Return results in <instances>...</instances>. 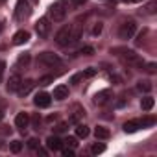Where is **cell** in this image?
I'll return each mask as SVG.
<instances>
[{"label": "cell", "mask_w": 157, "mask_h": 157, "mask_svg": "<svg viewBox=\"0 0 157 157\" xmlns=\"http://www.w3.org/2000/svg\"><path fill=\"white\" fill-rule=\"evenodd\" d=\"M68 8H70V0H57V2H54L48 10V17L50 21L54 22H63L67 13H68Z\"/></svg>", "instance_id": "obj_1"}, {"label": "cell", "mask_w": 157, "mask_h": 157, "mask_svg": "<svg viewBox=\"0 0 157 157\" xmlns=\"http://www.w3.org/2000/svg\"><path fill=\"white\" fill-rule=\"evenodd\" d=\"M111 54L122 57V61L128 63V65H133V67H144V61L139 57V54H135V50H129V48H113Z\"/></svg>", "instance_id": "obj_2"}, {"label": "cell", "mask_w": 157, "mask_h": 157, "mask_svg": "<svg viewBox=\"0 0 157 157\" xmlns=\"http://www.w3.org/2000/svg\"><path fill=\"white\" fill-rule=\"evenodd\" d=\"M56 43L59 46H72V24H65L57 33H56Z\"/></svg>", "instance_id": "obj_3"}, {"label": "cell", "mask_w": 157, "mask_h": 157, "mask_svg": "<svg viewBox=\"0 0 157 157\" xmlns=\"http://www.w3.org/2000/svg\"><path fill=\"white\" fill-rule=\"evenodd\" d=\"M37 63L43 65V67H59L63 61H61V57H59L57 54H54V52H41V54L37 56Z\"/></svg>", "instance_id": "obj_4"}, {"label": "cell", "mask_w": 157, "mask_h": 157, "mask_svg": "<svg viewBox=\"0 0 157 157\" xmlns=\"http://www.w3.org/2000/svg\"><path fill=\"white\" fill-rule=\"evenodd\" d=\"M135 32H137V22L129 19V21H124V22L120 24V28H118V37L124 39V41H128V39H131V37L135 35Z\"/></svg>", "instance_id": "obj_5"}, {"label": "cell", "mask_w": 157, "mask_h": 157, "mask_svg": "<svg viewBox=\"0 0 157 157\" xmlns=\"http://www.w3.org/2000/svg\"><path fill=\"white\" fill-rule=\"evenodd\" d=\"M50 30H52V24H50V19L43 17L35 22V33L41 37V39H46L50 35Z\"/></svg>", "instance_id": "obj_6"}, {"label": "cell", "mask_w": 157, "mask_h": 157, "mask_svg": "<svg viewBox=\"0 0 157 157\" xmlns=\"http://www.w3.org/2000/svg\"><path fill=\"white\" fill-rule=\"evenodd\" d=\"M30 15V4L28 0H17V6H15V19L22 21L24 17Z\"/></svg>", "instance_id": "obj_7"}, {"label": "cell", "mask_w": 157, "mask_h": 157, "mask_svg": "<svg viewBox=\"0 0 157 157\" xmlns=\"http://www.w3.org/2000/svg\"><path fill=\"white\" fill-rule=\"evenodd\" d=\"M113 100V91L111 89H104V91H98L94 94V104L96 105H105Z\"/></svg>", "instance_id": "obj_8"}, {"label": "cell", "mask_w": 157, "mask_h": 157, "mask_svg": "<svg viewBox=\"0 0 157 157\" xmlns=\"http://www.w3.org/2000/svg\"><path fill=\"white\" fill-rule=\"evenodd\" d=\"M33 104H35L37 107H41V109L50 107V104H52V96H50L48 93H37L35 98H33Z\"/></svg>", "instance_id": "obj_9"}, {"label": "cell", "mask_w": 157, "mask_h": 157, "mask_svg": "<svg viewBox=\"0 0 157 157\" xmlns=\"http://www.w3.org/2000/svg\"><path fill=\"white\" fill-rule=\"evenodd\" d=\"M33 87H35V82L33 80H22L21 82V85H19V89H17V94L21 96V98H24V96H28L32 91H33Z\"/></svg>", "instance_id": "obj_10"}, {"label": "cell", "mask_w": 157, "mask_h": 157, "mask_svg": "<svg viewBox=\"0 0 157 157\" xmlns=\"http://www.w3.org/2000/svg\"><path fill=\"white\" fill-rule=\"evenodd\" d=\"M15 126H17L21 131H24V129L30 126V115H28L26 111L17 113V117H15Z\"/></svg>", "instance_id": "obj_11"}, {"label": "cell", "mask_w": 157, "mask_h": 157, "mask_svg": "<svg viewBox=\"0 0 157 157\" xmlns=\"http://www.w3.org/2000/svg\"><path fill=\"white\" fill-rule=\"evenodd\" d=\"M46 148L52 150V151H59V150L63 148V140H61L57 135H50V137L46 139Z\"/></svg>", "instance_id": "obj_12"}, {"label": "cell", "mask_w": 157, "mask_h": 157, "mask_svg": "<svg viewBox=\"0 0 157 157\" xmlns=\"http://www.w3.org/2000/svg\"><path fill=\"white\" fill-rule=\"evenodd\" d=\"M30 41V32H26V30H19L15 35H13V44L15 46H21V44H24V43H28Z\"/></svg>", "instance_id": "obj_13"}, {"label": "cell", "mask_w": 157, "mask_h": 157, "mask_svg": "<svg viewBox=\"0 0 157 157\" xmlns=\"http://www.w3.org/2000/svg\"><path fill=\"white\" fill-rule=\"evenodd\" d=\"M83 117H85V109L83 107H80V105H74L72 107V115H70V122L72 124H78Z\"/></svg>", "instance_id": "obj_14"}, {"label": "cell", "mask_w": 157, "mask_h": 157, "mask_svg": "<svg viewBox=\"0 0 157 157\" xmlns=\"http://www.w3.org/2000/svg\"><path fill=\"white\" fill-rule=\"evenodd\" d=\"M21 82H22V78L19 76V74H11L10 76V80H8V91L10 93H13V91H17L19 89V85H21Z\"/></svg>", "instance_id": "obj_15"}, {"label": "cell", "mask_w": 157, "mask_h": 157, "mask_svg": "<svg viewBox=\"0 0 157 157\" xmlns=\"http://www.w3.org/2000/svg\"><path fill=\"white\" fill-rule=\"evenodd\" d=\"M142 126H140V118H133V120H128L126 124H124V131L126 133H135L137 129H140Z\"/></svg>", "instance_id": "obj_16"}, {"label": "cell", "mask_w": 157, "mask_h": 157, "mask_svg": "<svg viewBox=\"0 0 157 157\" xmlns=\"http://www.w3.org/2000/svg\"><path fill=\"white\" fill-rule=\"evenodd\" d=\"M56 100H65V98H68V87L67 85H57L56 89H54V94H52Z\"/></svg>", "instance_id": "obj_17"}, {"label": "cell", "mask_w": 157, "mask_h": 157, "mask_svg": "<svg viewBox=\"0 0 157 157\" xmlns=\"http://www.w3.org/2000/svg\"><path fill=\"white\" fill-rule=\"evenodd\" d=\"M30 61H32V56L24 52V54H21V56H19V59H17V65H15V67H17V68H22V67L26 68V67L30 65Z\"/></svg>", "instance_id": "obj_18"}, {"label": "cell", "mask_w": 157, "mask_h": 157, "mask_svg": "<svg viewBox=\"0 0 157 157\" xmlns=\"http://www.w3.org/2000/svg\"><path fill=\"white\" fill-rule=\"evenodd\" d=\"M151 89H153V85H151L150 80H140V82H137V91H139V93H150Z\"/></svg>", "instance_id": "obj_19"}, {"label": "cell", "mask_w": 157, "mask_h": 157, "mask_svg": "<svg viewBox=\"0 0 157 157\" xmlns=\"http://www.w3.org/2000/svg\"><path fill=\"white\" fill-rule=\"evenodd\" d=\"M94 135H96V139L105 140V139H109V137H111V131H109L107 128H104V126H98V128L94 129Z\"/></svg>", "instance_id": "obj_20"}, {"label": "cell", "mask_w": 157, "mask_h": 157, "mask_svg": "<svg viewBox=\"0 0 157 157\" xmlns=\"http://www.w3.org/2000/svg\"><path fill=\"white\" fill-rule=\"evenodd\" d=\"M89 133H91V129H89L85 124H78V126H76V137L85 139V137H89Z\"/></svg>", "instance_id": "obj_21"}, {"label": "cell", "mask_w": 157, "mask_h": 157, "mask_svg": "<svg viewBox=\"0 0 157 157\" xmlns=\"http://www.w3.org/2000/svg\"><path fill=\"white\" fill-rule=\"evenodd\" d=\"M153 105H155V100H153L151 96H144V98L140 100V107H142V111H151Z\"/></svg>", "instance_id": "obj_22"}, {"label": "cell", "mask_w": 157, "mask_h": 157, "mask_svg": "<svg viewBox=\"0 0 157 157\" xmlns=\"http://www.w3.org/2000/svg\"><path fill=\"white\" fill-rule=\"evenodd\" d=\"M153 124H155V117H144V118H140V126L142 128H150Z\"/></svg>", "instance_id": "obj_23"}, {"label": "cell", "mask_w": 157, "mask_h": 157, "mask_svg": "<svg viewBox=\"0 0 157 157\" xmlns=\"http://www.w3.org/2000/svg\"><path fill=\"white\" fill-rule=\"evenodd\" d=\"M93 54H94V48L93 46H83L82 50L76 52V56H93Z\"/></svg>", "instance_id": "obj_24"}, {"label": "cell", "mask_w": 157, "mask_h": 157, "mask_svg": "<svg viewBox=\"0 0 157 157\" xmlns=\"http://www.w3.org/2000/svg\"><path fill=\"white\" fill-rule=\"evenodd\" d=\"M102 30H104V24H102V22H96V24L93 26V30H91V35H93V37H98V35L102 33Z\"/></svg>", "instance_id": "obj_25"}, {"label": "cell", "mask_w": 157, "mask_h": 157, "mask_svg": "<svg viewBox=\"0 0 157 157\" xmlns=\"http://www.w3.org/2000/svg\"><path fill=\"white\" fill-rule=\"evenodd\" d=\"M10 150H11V153H19V151L22 150V142H21V140H13V142L10 144Z\"/></svg>", "instance_id": "obj_26"}, {"label": "cell", "mask_w": 157, "mask_h": 157, "mask_svg": "<svg viewBox=\"0 0 157 157\" xmlns=\"http://www.w3.org/2000/svg\"><path fill=\"white\" fill-rule=\"evenodd\" d=\"M91 151H93L94 155H98V153L105 151V146H104L102 142H94V144H93V148H91Z\"/></svg>", "instance_id": "obj_27"}, {"label": "cell", "mask_w": 157, "mask_h": 157, "mask_svg": "<svg viewBox=\"0 0 157 157\" xmlns=\"http://www.w3.org/2000/svg\"><path fill=\"white\" fill-rule=\"evenodd\" d=\"M155 8H157V2H148V4L144 6V13L153 15V13H155Z\"/></svg>", "instance_id": "obj_28"}, {"label": "cell", "mask_w": 157, "mask_h": 157, "mask_svg": "<svg viewBox=\"0 0 157 157\" xmlns=\"http://www.w3.org/2000/svg\"><path fill=\"white\" fill-rule=\"evenodd\" d=\"M63 144H67L68 148H76V146H78V140H76V137H67V139L63 140Z\"/></svg>", "instance_id": "obj_29"}, {"label": "cell", "mask_w": 157, "mask_h": 157, "mask_svg": "<svg viewBox=\"0 0 157 157\" xmlns=\"http://www.w3.org/2000/svg\"><path fill=\"white\" fill-rule=\"evenodd\" d=\"M30 122H32V126H33L35 129H39V124H41V117H39V113H35V115L30 118Z\"/></svg>", "instance_id": "obj_30"}, {"label": "cell", "mask_w": 157, "mask_h": 157, "mask_svg": "<svg viewBox=\"0 0 157 157\" xmlns=\"http://www.w3.org/2000/svg\"><path fill=\"white\" fill-rule=\"evenodd\" d=\"M67 129H68V124H67V122H59V124L54 128L56 133H63V131H67Z\"/></svg>", "instance_id": "obj_31"}, {"label": "cell", "mask_w": 157, "mask_h": 157, "mask_svg": "<svg viewBox=\"0 0 157 157\" xmlns=\"http://www.w3.org/2000/svg\"><path fill=\"white\" fill-rule=\"evenodd\" d=\"M52 82H54V76H50V74H48V76H43L41 80H39L41 85H48V83H52Z\"/></svg>", "instance_id": "obj_32"}, {"label": "cell", "mask_w": 157, "mask_h": 157, "mask_svg": "<svg viewBox=\"0 0 157 157\" xmlns=\"http://www.w3.org/2000/svg\"><path fill=\"white\" fill-rule=\"evenodd\" d=\"M82 78H83V72H78V74H74V76L70 78V83H74V85H76V83H80V82H82Z\"/></svg>", "instance_id": "obj_33"}, {"label": "cell", "mask_w": 157, "mask_h": 157, "mask_svg": "<svg viewBox=\"0 0 157 157\" xmlns=\"http://www.w3.org/2000/svg\"><path fill=\"white\" fill-rule=\"evenodd\" d=\"M4 72H6V61H4V59H0V83H2Z\"/></svg>", "instance_id": "obj_34"}, {"label": "cell", "mask_w": 157, "mask_h": 157, "mask_svg": "<svg viewBox=\"0 0 157 157\" xmlns=\"http://www.w3.org/2000/svg\"><path fill=\"white\" fill-rule=\"evenodd\" d=\"M94 74H96V68H93V67H89V68H87V70L83 72V78H93Z\"/></svg>", "instance_id": "obj_35"}, {"label": "cell", "mask_w": 157, "mask_h": 157, "mask_svg": "<svg viewBox=\"0 0 157 157\" xmlns=\"http://www.w3.org/2000/svg\"><path fill=\"white\" fill-rule=\"evenodd\" d=\"M61 151H63L65 157H74V148H65V150L61 148Z\"/></svg>", "instance_id": "obj_36"}, {"label": "cell", "mask_w": 157, "mask_h": 157, "mask_svg": "<svg viewBox=\"0 0 157 157\" xmlns=\"http://www.w3.org/2000/svg\"><path fill=\"white\" fill-rule=\"evenodd\" d=\"M85 4V0H70V6L72 8H80V6H83Z\"/></svg>", "instance_id": "obj_37"}, {"label": "cell", "mask_w": 157, "mask_h": 157, "mask_svg": "<svg viewBox=\"0 0 157 157\" xmlns=\"http://www.w3.org/2000/svg\"><path fill=\"white\" fill-rule=\"evenodd\" d=\"M28 146L35 150V148H39V140H37V139H30V140H28Z\"/></svg>", "instance_id": "obj_38"}, {"label": "cell", "mask_w": 157, "mask_h": 157, "mask_svg": "<svg viewBox=\"0 0 157 157\" xmlns=\"http://www.w3.org/2000/svg\"><path fill=\"white\" fill-rule=\"evenodd\" d=\"M155 68H157V65H155V63H148V65H146V70H148L150 74H153V72H155Z\"/></svg>", "instance_id": "obj_39"}, {"label": "cell", "mask_w": 157, "mask_h": 157, "mask_svg": "<svg viewBox=\"0 0 157 157\" xmlns=\"http://www.w3.org/2000/svg\"><path fill=\"white\" fill-rule=\"evenodd\" d=\"M124 104H126V100H124V98H120V100H118V102H117V107H122V105H124Z\"/></svg>", "instance_id": "obj_40"}, {"label": "cell", "mask_w": 157, "mask_h": 157, "mask_svg": "<svg viewBox=\"0 0 157 157\" xmlns=\"http://www.w3.org/2000/svg\"><path fill=\"white\" fill-rule=\"evenodd\" d=\"M37 153H41V155H46V150H41V148H37Z\"/></svg>", "instance_id": "obj_41"}, {"label": "cell", "mask_w": 157, "mask_h": 157, "mask_svg": "<svg viewBox=\"0 0 157 157\" xmlns=\"http://www.w3.org/2000/svg\"><path fill=\"white\" fill-rule=\"evenodd\" d=\"M124 2H140V0H124Z\"/></svg>", "instance_id": "obj_42"}, {"label": "cell", "mask_w": 157, "mask_h": 157, "mask_svg": "<svg viewBox=\"0 0 157 157\" xmlns=\"http://www.w3.org/2000/svg\"><path fill=\"white\" fill-rule=\"evenodd\" d=\"M2 118H4V113H2V111H0V120H2Z\"/></svg>", "instance_id": "obj_43"}, {"label": "cell", "mask_w": 157, "mask_h": 157, "mask_svg": "<svg viewBox=\"0 0 157 157\" xmlns=\"http://www.w3.org/2000/svg\"><path fill=\"white\" fill-rule=\"evenodd\" d=\"M0 32H2V21H0Z\"/></svg>", "instance_id": "obj_44"}, {"label": "cell", "mask_w": 157, "mask_h": 157, "mask_svg": "<svg viewBox=\"0 0 157 157\" xmlns=\"http://www.w3.org/2000/svg\"><path fill=\"white\" fill-rule=\"evenodd\" d=\"M104 2H111V0H104Z\"/></svg>", "instance_id": "obj_45"}]
</instances>
